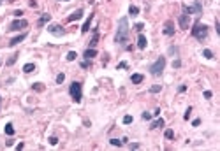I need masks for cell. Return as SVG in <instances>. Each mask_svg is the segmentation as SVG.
Returning a JSON list of instances; mask_svg holds the SVG:
<instances>
[{
    "instance_id": "cell-8",
    "label": "cell",
    "mask_w": 220,
    "mask_h": 151,
    "mask_svg": "<svg viewBox=\"0 0 220 151\" xmlns=\"http://www.w3.org/2000/svg\"><path fill=\"white\" fill-rule=\"evenodd\" d=\"M178 23H180V28H183V30H187L188 28V25H190V18H188V14H180L178 16Z\"/></svg>"
},
{
    "instance_id": "cell-37",
    "label": "cell",
    "mask_w": 220,
    "mask_h": 151,
    "mask_svg": "<svg viewBox=\"0 0 220 151\" xmlns=\"http://www.w3.org/2000/svg\"><path fill=\"white\" fill-rule=\"evenodd\" d=\"M143 27H145V25H143V23H138V25H136V27H134V28H136V30H138V32H141V30H143Z\"/></svg>"
},
{
    "instance_id": "cell-40",
    "label": "cell",
    "mask_w": 220,
    "mask_h": 151,
    "mask_svg": "<svg viewBox=\"0 0 220 151\" xmlns=\"http://www.w3.org/2000/svg\"><path fill=\"white\" fill-rule=\"evenodd\" d=\"M12 14H14V16H16V18H21V14H23V11H14V12H12Z\"/></svg>"
},
{
    "instance_id": "cell-38",
    "label": "cell",
    "mask_w": 220,
    "mask_h": 151,
    "mask_svg": "<svg viewBox=\"0 0 220 151\" xmlns=\"http://www.w3.org/2000/svg\"><path fill=\"white\" fill-rule=\"evenodd\" d=\"M118 69H127V62H120L118 63Z\"/></svg>"
},
{
    "instance_id": "cell-44",
    "label": "cell",
    "mask_w": 220,
    "mask_h": 151,
    "mask_svg": "<svg viewBox=\"0 0 220 151\" xmlns=\"http://www.w3.org/2000/svg\"><path fill=\"white\" fill-rule=\"evenodd\" d=\"M23 148H25V144H23V142H20V144L16 146V150H18V151H20V150H23Z\"/></svg>"
},
{
    "instance_id": "cell-10",
    "label": "cell",
    "mask_w": 220,
    "mask_h": 151,
    "mask_svg": "<svg viewBox=\"0 0 220 151\" xmlns=\"http://www.w3.org/2000/svg\"><path fill=\"white\" fill-rule=\"evenodd\" d=\"M27 35H28L27 32H23V34H20V35H16L14 39H11V40H9V46H11V47H12V46H18L20 42H23V40L27 39Z\"/></svg>"
},
{
    "instance_id": "cell-43",
    "label": "cell",
    "mask_w": 220,
    "mask_h": 151,
    "mask_svg": "<svg viewBox=\"0 0 220 151\" xmlns=\"http://www.w3.org/2000/svg\"><path fill=\"white\" fill-rule=\"evenodd\" d=\"M185 90H187V86H185V84H182V86H180V88H178V91H180V93H183Z\"/></svg>"
},
{
    "instance_id": "cell-36",
    "label": "cell",
    "mask_w": 220,
    "mask_h": 151,
    "mask_svg": "<svg viewBox=\"0 0 220 151\" xmlns=\"http://www.w3.org/2000/svg\"><path fill=\"white\" fill-rule=\"evenodd\" d=\"M211 97H213V93H211L210 90H206V91H204V99H211Z\"/></svg>"
},
{
    "instance_id": "cell-28",
    "label": "cell",
    "mask_w": 220,
    "mask_h": 151,
    "mask_svg": "<svg viewBox=\"0 0 220 151\" xmlns=\"http://www.w3.org/2000/svg\"><path fill=\"white\" fill-rule=\"evenodd\" d=\"M65 81V74H58L56 76V84H62Z\"/></svg>"
},
{
    "instance_id": "cell-29",
    "label": "cell",
    "mask_w": 220,
    "mask_h": 151,
    "mask_svg": "<svg viewBox=\"0 0 220 151\" xmlns=\"http://www.w3.org/2000/svg\"><path fill=\"white\" fill-rule=\"evenodd\" d=\"M32 88H34V90H35V91H42V90H44V86H42V84H41V83H35V84H34V86H32Z\"/></svg>"
},
{
    "instance_id": "cell-2",
    "label": "cell",
    "mask_w": 220,
    "mask_h": 151,
    "mask_svg": "<svg viewBox=\"0 0 220 151\" xmlns=\"http://www.w3.org/2000/svg\"><path fill=\"white\" fill-rule=\"evenodd\" d=\"M192 37H195L197 40H204L208 37V27L201 21H195L192 27Z\"/></svg>"
},
{
    "instance_id": "cell-25",
    "label": "cell",
    "mask_w": 220,
    "mask_h": 151,
    "mask_svg": "<svg viewBox=\"0 0 220 151\" xmlns=\"http://www.w3.org/2000/svg\"><path fill=\"white\" fill-rule=\"evenodd\" d=\"M160 90H162V86H160V84H155V86H151V88H150V91H151V93H158Z\"/></svg>"
},
{
    "instance_id": "cell-18",
    "label": "cell",
    "mask_w": 220,
    "mask_h": 151,
    "mask_svg": "<svg viewBox=\"0 0 220 151\" xmlns=\"http://www.w3.org/2000/svg\"><path fill=\"white\" fill-rule=\"evenodd\" d=\"M34 70H35V65H34V63H25V65H23V72H25V74H30V72H34Z\"/></svg>"
},
{
    "instance_id": "cell-31",
    "label": "cell",
    "mask_w": 220,
    "mask_h": 151,
    "mask_svg": "<svg viewBox=\"0 0 220 151\" xmlns=\"http://www.w3.org/2000/svg\"><path fill=\"white\" fill-rule=\"evenodd\" d=\"M49 144H51V146H56V144H58V139H56L55 135H53V137H49Z\"/></svg>"
},
{
    "instance_id": "cell-41",
    "label": "cell",
    "mask_w": 220,
    "mask_h": 151,
    "mask_svg": "<svg viewBox=\"0 0 220 151\" xmlns=\"http://www.w3.org/2000/svg\"><path fill=\"white\" fill-rule=\"evenodd\" d=\"M88 65H90V60H85V62H83V63H81V67H83V69H86V67H88Z\"/></svg>"
},
{
    "instance_id": "cell-42",
    "label": "cell",
    "mask_w": 220,
    "mask_h": 151,
    "mask_svg": "<svg viewBox=\"0 0 220 151\" xmlns=\"http://www.w3.org/2000/svg\"><path fill=\"white\" fill-rule=\"evenodd\" d=\"M143 119H151V114H150V113H143Z\"/></svg>"
},
{
    "instance_id": "cell-35",
    "label": "cell",
    "mask_w": 220,
    "mask_h": 151,
    "mask_svg": "<svg viewBox=\"0 0 220 151\" xmlns=\"http://www.w3.org/2000/svg\"><path fill=\"white\" fill-rule=\"evenodd\" d=\"M129 148H130V150H139L141 146H139V142H132V144H130Z\"/></svg>"
},
{
    "instance_id": "cell-7",
    "label": "cell",
    "mask_w": 220,
    "mask_h": 151,
    "mask_svg": "<svg viewBox=\"0 0 220 151\" xmlns=\"http://www.w3.org/2000/svg\"><path fill=\"white\" fill-rule=\"evenodd\" d=\"M48 32H49L51 35H55V37H64V35H65V28H64L62 25H56V23L49 25V27H48Z\"/></svg>"
},
{
    "instance_id": "cell-34",
    "label": "cell",
    "mask_w": 220,
    "mask_h": 151,
    "mask_svg": "<svg viewBox=\"0 0 220 151\" xmlns=\"http://www.w3.org/2000/svg\"><path fill=\"white\" fill-rule=\"evenodd\" d=\"M176 53H178V47L171 46V47H169V55H176Z\"/></svg>"
},
{
    "instance_id": "cell-9",
    "label": "cell",
    "mask_w": 220,
    "mask_h": 151,
    "mask_svg": "<svg viewBox=\"0 0 220 151\" xmlns=\"http://www.w3.org/2000/svg\"><path fill=\"white\" fill-rule=\"evenodd\" d=\"M162 32H164V35H167V37L174 35V23H173V21H166V25H164Z\"/></svg>"
},
{
    "instance_id": "cell-3",
    "label": "cell",
    "mask_w": 220,
    "mask_h": 151,
    "mask_svg": "<svg viewBox=\"0 0 220 151\" xmlns=\"http://www.w3.org/2000/svg\"><path fill=\"white\" fill-rule=\"evenodd\" d=\"M164 67H166V56H158L157 62L150 65V74L157 77V76H160L164 72Z\"/></svg>"
},
{
    "instance_id": "cell-1",
    "label": "cell",
    "mask_w": 220,
    "mask_h": 151,
    "mask_svg": "<svg viewBox=\"0 0 220 151\" xmlns=\"http://www.w3.org/2000/svg\"><path fill=\"white\" fill-rule=\"evenodd\" d=\"M127 40H129V19L123 16L118 21V30H116V35H114V42L116 44H125Z\"/></svg>"
},
{
    "instance_id": "cell-13",
    "label": "cell",
    "mask_w": 220,
    "mask_h": 151,
    "mask_svg": "<svg viewBox=\"0 0 220 151\" xmlns=\"http://www.w3.org/2000/svg\"><path fill=\"white\" fill-rule=\"evenodd\" d=\"M51 19V14H48V12H44L41 18H39V21H37V27H42V25H46L48 21Z\"/></svg>"
},
{
    "instance_id": "cell-23",
    "label": "cell",
    "mask_w": 220,
    "mask_h": 151,
    "mask_svg": "<svg viewBox=\"0 0 220 151\" xmlns=\"http://www.w3.org/2000/svg\"><path fill=\"white\" fill-rule=\"evenodd\" d=\"M203 56L208 58V60H211V58H213V51H211V49H204V51H203Z\"/></svg>"
},
{
    "instance_id": "cell-20",
    "label": "cell",
    "mask_w": 220,
    "mask_h": 151,
    "mask_svg": "<svg viewBox=\"0 0 220 151\" xmlns=\"http://www.w3.org/2000/svg\"><path fill=\"white\" fill-rule=\"evenodd\" d=\"M158 127H164V119L162 118H158V119H155L151 125H150V128H158Z\"/></svg>"
},
{
    "instance_id": "cell-12",
    "label": "cell",
    "mask_w": 220,
    "mask_h": 151,
    "mask_svg": "<svg viewBox=\"0 0 220 151\" xmlns=\"http://www.w3.org/2000/svg\"><path fill=\"white\" fill-rule=\"evenodd\" d=\"M81 18H83V9H76L67 19H69V21H76V19H81Z\"/></svg>"
},
{
    "instance_id": "cell-15",
    "label": "cell",
    "mask_w": 220,
    "mask_h": 151,
    "mask_svg": "<svg viewBox=\"0 0 220 151\" xmlns=\"http://www.w3.org/2000/svg\"><path fill=\"white\" fill-rule=\"evenodd\" d=\"M92 21H93V14H90V18L85 21V25H83V28H81V32H83V34H86V32L90 30V25H92Z\"/></svg>"
},
{
    "instance_id": "cell-26",
    "label": "cell",
    "mask_w": 220,
    "mask_h": 151,
    "mask_svg": "<svg viewBox=\"0 0 220 151\" xmlns=\"http://www.w3.org/2000/svg\"><path fill=\"white\" fill-rule=\"evenodd\" d=\"M164 135H166V139H173V137H174V132L169 128V130H166V132H164Z\"/></svg>"
},
{
    "instance_id": "cell-6",
    "label": "cell",
    "mask_w": 220,
    "mask_h": 151,
    "mask_svg": "<svg viewBox=\"0 0 220 151\" xmlns=\"http://www.w3.org/2000/svg\"><path fill=\"white\" fill-rule=\"evenodd\" d=\"M27 27H28V21H27V19H21V18H18V19H14V21L9 25V30H11V32H18V30L27 28Z\"/></svg>"
},
{
    "instance_id": "cell-24",
    "label": "cell",
    "mask_w": 220,
    "mask_h": 151,
    "mask_svg": "<svg viewBox=\"0 0 220 151\" xmlns=\"http://www.w3.org/2000/svg\"><path fill=\"white\" fill-rule=\"evenodd\" d=\"M76 56H77V55H76V51H69V53H67V62H74V60H76Z\"/></svg>"
},
{
    "instance_id": "cell-22",
    "label": "cell",
    "mask_w": 220,
    "mask_h": 151,
    "mask_svg": "<svg viewBox=\"0 0 220 151\" xmlns=\"http://www.w3.org/2000/svg\"><path fill=\"white\" fill-rule=\"evenodd\" d=\"M18 56H20V55H18V53H14V55L7 60V65H9V67H11V65H14V63H16V60H18Z\"/></svg>"
},
{
    "instance_id": "cell-19",
    "label": "cell",
    "mask_w": 220,
    "mask_h": 151,
    "mask_svg": "<svg viewBox=\"0 0 220 151\" xmlns=\"http://www.w3.org/2000/svg\"><path fill=\"white\" fill-rule=\"evenodd\" d=\"M129 14H130L132 18H136V16L139 14V7H136V5H130V7H129Z\"/></svg>"
},
{
    "instance_id": "cell-14",
    "label": "cell",
    "mask_w": 220,
    "mask_h": 151,
    "mask_svg": "<svg viewBox=\"0 0 220 151\" xmlns=\"http://www.w3.org/2000/svg\"><path fill=\"white\" fill-rule=\"evenodd\" d=\"M146 44H148L146 37H145L143 34H139V37H138V47H139V49H145V47H146Z\"/></svg>"
},
{
    "instance_id": "cell-32",
    "label": "cell",
    "mask_w": 220,
    "mask_h": 151,
    "mask_svg": "<svg viewBox=\"0 0 220 151\" xmlns=\"http://www.w3.org/2000/svg\"><path fill=\"white\" fill-rule=\"evenodd\" d=\"M180 67H182V62L180 60H174L173 62V69H180Z\"/></svg>"
},
{
    "instance_id": "cell-46",
    "label": "cell",
    "mask_w": 220,
    "mask_h": 151,
    "mask_svg": "<svg viewBox=\"0 0 220 151\" xmlns=\"http://www.w3.org/2000/svg\"><path fill=\"white\" fill-rule=\"evenodd\" d=\"M60 2H69V0H60Z\"/></svg>"
},
{
    "instance_id": "cell-30",
    "label": "cell",
    "mask_w": 220,
    "mask_h": 151,
    "mask_svg": "<svg viewBox=\"0 0 220 151\" xmlns=\"http://www.w3.org/2000/svg\"><path fill=\"white\" fill-rule=\"evenodd\" d=\"M123 123H125V125H130V123H132V116H129V114H127V116L123 118Z\"/></svg>"
},
{
    "instance_id": "cell-33",
    "label": "cell",
    "mask_w": 220,
    "mask_h": 151,
    "mask_svg": "<svg viewBox=\"0 0 220 151\" xmlns=\"http://www.w3.org/2000/svg\"><path fill=\"white\" fill-rule=\"evenodd\" d=\"M190 113H192V107H188V109L185 111V114H183V118H185V119H188V118H190Z\"/></svg>"
},
{
    "instance_id": "cell-16",
    "label": "cell",
    "mask_w": 220,
    "mask_h": 151,
    "mask_svg": "<svg viewBox=\"0 0 220 151\" xmlns=\"http://www.w3.org/2000/svg\"><path fill=\"white\" fill-rule=\"evenodd\" d=\"M97 42H99V30L95 28V30H93V37H92V40H90V47H95Z\"/></svg>"
},
{
    "instance_id": "cell-4",
    "label": "cell",
    "mask_w": 220,
    "mask_h": 151,
    "mask_svg": "<svg viewBox=\"0 0 220 151\" xmlns=\"http://www.w3.org/2000/svg\"><path fill=\"white\" fill-rule=\"evenodd\" d=\"M69 93H71L74 102H81V99H83V86H81V83L74 81L72 84L69 86Z\"/></svg>"
},
{
    "instance_id": "cell-39",
    "label": "cell",
    "mask_w": 220,
    "mask_h": 151,
    "mask_svg": "<svg viewBox=\"0 0 220 151\" xmlns=\"http://www.w3.org/2000/svg\"><path fill=\"white\" fill-rule=\"evenodd\" d=\"M199 125H201V119H199V118H197V119H194V121H192V127H199Z\"/></svg>"
},
{
    "instance_id": "cell-17",
    "label": "cell",
    "mask_w": 220,
    "mask_h": 151,
    "mask_svg": "<svg viewBox=\"0 0 220 151\" xmlns=\"http://www.w3.org/2000/svg\"><path fill=\"white\" fill-rule=\"evenodd\" d=\"M143 79H145V77H143V74H132V76H130V81H132L134 84L143 83Z\"/></svg>"
},
{
    "instance_id": "cell-11",
    "label": "cell",
    "mask_w": 220,
    "mask_h": 151,
    "mask_svg": "<svg viewBox=\"0 0 220 151\" xmlns=\"http://www.w3.org/2000/svg\"><path fill=\"white\" fill-rule=\"evenodd\" d=\"M83 56H85V60H92V58L97 56V49H95V47H88V49L83 53Z\"/></svg>"
},
{
    "instance_id": "cell-27",
    "label": "cell",
    "mask_w": 220,
    "mask_h": 151,
    "mask_svg": "<svg viewBox=\"0 0 220 151\" xmlns=\"http://www.w3.org/2000/svg\"><path fill=\"white\" fill-rule=\"evenodd\" d=\"M109 142L113 144V146H118V148H120V146L123 144V141H120V139H111Z\"/></svg>"
},
{
    "instance_id": "cell-21",
    "label": "cell",
    "mask_w": 220,
    "mask_h": 151,
    "mask_svg": "<svg viewBox=\"0 0 220 151\" xmlns=\"http://www.w3.org/2000/svg\"><path fill=\"white\" fill-rule=\"evenodd\" d=\"M5 134H7V135H14V127H12V123H7V125H5Z\"/></svg>"
},
{
    "instance_id": "cell-5",
    "label": "cell",
    "mask_w": 220,
    "mask_h": 151,
    "mask_svg": "<svg viewBox=\"0 0 220 151\" xmlns=\"http://www.w3.org/2000/svg\"><path fill=\"white\" fill-rule=\"evenodd\" d=\"M183 12L185 14H195V16H201L203 14V5L199 0H194V4L188 7V5H183Z\"/></svg>"
},
{
    "instance_id": "cell-45",
    "label": "cell",
    "mask_w": 220,
    "mask_h": 151,
    "mask_svg": "<svg viewBox=\"0 0 220 151\" xmlns=\"http://www.w3.org/2000/svg\"><path fill=\"white\" fill-rule=\"evenodd\" d=\"M28 4H30V7H35V5H37L35 0H28Z\"/></svg>"
}]
</instances>
